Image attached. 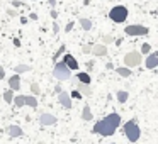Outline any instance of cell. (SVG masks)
I'll use <instances>...</instances> for the list:
<instances>
[{
	"mask_svg": "<svg viewBox=\"0 0 158 144\" xmlns=\"http://www.w3.org/2000/svg\"><path fill=\"white\" fill-rule=\"evenodd\" d=\"M144 66H146L148 70H155L158 66V53L153 51L151 54H148L146 61H144Z\"/></svg>",
	"mask_w": 158,
	"mask_h": 144,
	"instance_id": "cell-8",
	"label": "cell"
},
{
	"mask_svg": "<svg viewBox=\"0 0 158 144\" xmlns=\"http://www.w3.org/2000/svg\"><path fill=\"white\" fill-rule=\"evenodd\" d=\"M14 46H17V48H19V46H21V41H19V39H14Z\"/></svg>",
	"mask_w": 158,
	"mask_h": 144,
	"instance_id": "cell-40",
	"label": "cell"
},
{
	"mask_svg": "<svg viewBox=\"0 0 158 144\" xmlns=\"http://www.w3.org/2000/svg\"><path fill=\"white\" fill-rule=\"evenodd\" d=\"M90 51H92V46H89V44L83 46V48H82V53H85V54H89Z\"/></svg>",
	"mask_w": 158,
	"mask_h": 144,
	"instance_id": "cell-29",
	"label": "cell"
},
{
	"mask_svg": "<svg viewBox=\"0 0 158 144\" xmlns=\"http://www.w3.org/2000/svg\"><path fill=\"white\" fill-rule=\"evenodd\" d=\"M110 144H117V142H110Z\"/></svg>",
	"mask_w": 158,
	"mask_h": 144,
	"instance_id": "cell-43",
	"label": "cell"
},
{
	"mask_svg": "<svg viewBox=\"0 0 158 144\" xmlns=\"http://www.w3.org/2000/svg\"><path fill=\"white\" fill-rule=\"evenodd\" d=\"M123 129H124V134H126V137H127L129 142H136V141L141 137V129L138 127L136 119L127 120V122L123 126Z\"/></svg>",
	"mask_w": 158,
	"mask_h": 144,
	"instance_id": "cell-2",
	"label": "cell"
},
{
	"mask_svg": "<svg viewBox=\"0 0 158 144\" xmlns=\"http://www.w3.org/2000/svg\"><path fill=\"white\" fill-rule=\"evenodd\" d=\"M53 75H55L56 80H60V82H65V80H70L72 71L66 68L63 61H58V63H56V66H55V70H53Z\"/></svg>",
	"mask_w": 158,
	"mask_h": 144,
	"instance_id": "cell-4",
	"label": "cell"
},
{
	"mask_svg": "<svg viewBox=\"0 0 158 144\" xmlns=\"http://www.w3.org/2000/svg\"><path fill=\"white\" fill-rule=\"evenodd\" d=\"M48 2H49V5H51V7H55V5H56V0H48Z\"/></svg>",
	"mask_w": 158,
	"mask_h": 144,
	"instance_id": "cell-41",
	"label": "cell"
},
{
	"mask_svg": "<svg viewBox=\"0 0 158 144\" xmlns=\"http://www.w3.org/2000/svg\"><path fill=\"white\" fill-rule=\"evenodd\" d=\"M109 17H110V21H112V22L121 24V22H124L127 19V9L124 7V5H116V7L110 9Z\"/></svg>",
	"mask_w": 158,
	"mask_h": 144,
	"instance_id": "cell-3",
	"label": "cell"
},
{
	"mask_svg": "<svg viewBox=\"0 0 158 144\" xmlns=\"http://www.w3.org/2000/svg\"><path fill=\"white\" fill-rule=\"evenodd\" d=\"M4 100H5L7 103H12V100H14V92H12L10 88L4 92Z\"/></svg>",
	"mask_w": 158,
	"mask_h": 144,
	"instance_id": "cell-22",
	"label": "cell"
},
{
	"mask_svg": "<svg viewBox=\"0 0 158 144\" xmlns=\"http://www.w3.org/2000/svg\"><path fill=\"white\" fill-rule=\"evenodd\" d=\"M127 98H129V93H127L126 90H121V92H117V102H119V103H126Z\"/></svg>",
	"mask_w": 158,
	"mask_h": 144,
	"instance_id": "cell-18",
	"label": "cell"
},
{
	"mask_svg": "<svg viewBox=\"0 0 158 144\" xmlns=\"http://www.w3.org/2000/svg\"><path fill=\"white\" fill-rule=\"evenodd\" d=\"M87 68L92 70V68H94V61H89V63H87Z\"/></svg>",
	"mask_w": 158,
	"mask_h": 144,
	"instance_id": "cell-37",
	"label": "cell"
},
{
	"mask_svg": "<svg viewBox=\"0 0 158 144\" xmlns=\"http://www.w3.org/2000/svg\"><path fill=\"white\" fill-rule=\"evenodd\" d=\"M117 75L119 76H124V78H127V76H131V70L126 68V66H117Z\"/></svg>",
	"mask_w": 158,
	"mask_h": 144,
	"instance_id": "cell-19",
	"label": "cell"
},
{
	"mask_svg": "<svg viewBox=\"0 0 158 144\" xmlns=\"http://www.w3.org/2000/svg\"><path fill=\"white\" fill-rule=\"evenodd\" d=\"M9 137H22V134H24V130H22V127L19 126H9Z\"/></svg>",
	"mask_w": 158,
	"mask_h": 144,
	"instance_id": "cell-13",
	"label": "cell"
},
{
	"mask_svg": "<svg viewBox=\"0 0 158 144\" xmlns=\"http://www.w3.org/2000/svg\"><path fill=\"white\" fill-rule=\"evenodd\" d=\"M80 26H82V29L83 31H90L92 29V22H90V19H80Z\"/></svg>",
	"mask_w": 158,
	"mask_h": 144,
	"instance_id": "cell-20",
	"label": "cell"
},
{
	"mask_svg": "<svg viewBox=\"0 0 158 144\" xmlns=\"http://www.w3.org/2000/svg\"><path fill=\"white\" fill-rule=\"evenodd\" d=\"M38 144H46V142H38Z\"/></svg>",
	"mask_w": 158,
	"mask_h": 144,
	"instance_id": "cell-42",
	"label": "cell"
},
{
	"mask_svg": "<svg viewBox=\"0 0 158 144\" xmlns=\"http://www.w3.org/2000/svg\"><path fill=\"white\" fill-rule=\"evenodd\" d=\"M24 105H29L32 107V109H36L38 107V98L32 95H24Z\"/></svg>",
	"mask_w": 158,
	"mask_h": 144,
	"instance_id": "cell-15",
	"label": "cell"
},
{
	"mask_svg": "<svg viewBox=\"0 0 158 144\" xmlns=\"http://www.w3.org/2000/svg\"><path fill=\"white\" fill-rule=\"evenodd\" d=\"M9 88L12 90V92H15V90H21V76L19 75H14L9 78Z\"/></svg>",
	"mask_w": 158,
	"mask_h": 144,
	"instance_id": "cell-11",
	"label": "cell"
},
{
	"mask_svg": "<svg viewBox=\"0 0 158 144\" xmlns=\"http://www.w3.org/2000/svg\"><path fill=\"white\" fill-rule=\"evenodd\" d=\"M7 14L10 15V17H17V15H19V14H17V10H14V9H10V10H7Z\"/></svg>",
	"mask_w": 158,
	"mask_h": 144,
	"instance_id": "cell-31",
	"label": "cell"
},
{
	"mask_svg": "<svg viewBox=\"0 0 158 144\" xmlns=\"http://www.w3.org/2000/svg\"><path fill=\"white\" fill-rule=\"evenodd\" d=\"M4 78H5V70L0 66V80H4Z\"/></svg>",
	"mask_w": 158,
	"mask_h": 144,
	"instance_id": "cell-32",
	"label": "cell"
},
{
	"mask_svg": "<svg viewBox=\"0 0 158 144\" xmlns=\"http://www.w3.org/2000/svg\"><path fill=\"white\" fill-rule=\"evenodd\" d=\"M26 71H31V66L29 65H17L15 66V75H19V73H26Z\"/></svg>",
	"mask_w": 158,
	"mask_h": 144,
	"instance_id": "cell-21",
	"label": "cell"
},
{
	"mask_svg": "<svg viewBox=\"0 0 158 144\" xmlns=\"http://www.w3.org/2000/svg\"><path fill=\"white\" fill-rule=\"evenodd\" d=\"M12 5H14V7H21L22 2H19V0H14V2H12Z\"/></svg>",
	"mask_w": 158,
	"mask_h": 144,
	"instance_id": "cell-33",
	"label": "cell"
},
{
	"mask_svg": "<svg viewBox=\"0 0 158 144\" xmlns=\"http://www.w3.org/2000/svg\"><path fill=\"white\" fill-rule=\"evenodd\" d=\"M56 120H58V119H56L53 114H46V112L41 114V117H39V122H41L43 126H55Z\"/></svg>",
	"mask_w": 158,
	"mask_h": 144,
	"instance_id": "cell-10",
	"label": "cell"
},
{
	"mask_svg": "<svg viewBox=\"0 0 158 144\" xmlns=\"http://www.w3.org/2000/svg\"><path fill=\"white\" fill-rule=\"evenodd\" d=\"M12 102L15 103V107H22L24 105V95H17V97H14V100Z\"/></svg>",
	"mask_w": 158,
	"mask_h": 144,
	"instance_id": "cell-24",
	"label": "cell"
},
{
	"mask_svg": "<svg viewBox=\"0 0 158 144\" xmlns=\"http://www.w3.org/2000/svg\"><path fill=\"white\" fill-rule=\"evenodd\" d=\"M102 41H104V46H107V44H112L116 39H114L112 36H102Z\"/></svg>",
	"mask_w": 158,
	"mask_h": 144,
	"instance_id": "cell-25",
	"label": "cell"
},
{
	"mask_svg": "<svg viewBox=\"0 0 158 144\" xmlns=\"http://www.w3.org/2000/svg\"><path fill=\"white\" fill-rule=\"evenodd\" d=\"M73 26H75V22H68V24H66V27H65V32H70L73 29Z\"/></svg>",
	"mask_w": 158,
	"mask_h": 144,
	"instance_id": "cell-30",
	"label": "cell"
},
{
	"mask_svg": "<svg viewBox=\"0 0 158 144\" xmlns=\"http://www.w3.org/2000/svg\"><path fill=\"white\" fill-rule=\"evenodd\" d=\"M121 126V115L117 112H112L109 115H106L102 120L94 124V132L100 134L104 137H109L116 132V129Z\"/></svg>",
	"mask_w": 158,
	"mask_h": 144,
	"instance_id": "cell-1",
	"label": "cell"
},
{
	"mask_svg": "<svg viewBox=\"0 0 158 144\" xmlns=\"http://www.w3.org/2000/svg\"><path fill=\"white\" fill-rule=\"evenodd\" d=\"M29 19H31V21H36V19H38V15H36V12H31V15H29Z\"/></svg>",
	"mask_w": 158,
	"mask_h": 144,
	"instance_id": "cell-34",
	"label": "cell"
},
{
	"mask_svg": "<svg viewBox=\"0 0 158 144\" xmlns=\"http://www.w3.org/2000/svg\"><path fill=\"white\" fill-rule=\"evenodd\" d=\"M51 17L56 19V17H58V12H56V10H51Z\"/></svg>",
	"mask_w": 158,
	"mask_h": 144,
	"instance_id": "cell-36",
	"label": "cell"
},
{
	"mask_svg": "<svg viewBox=\"0 0 158 144\" xmlns=\"http://www.w3.org/2000/svg\"><path fill=\"white\" fill-rule=\"evenodd\" d=\"M148 27H144V26H127L126 29H124V34L126 36H146L148 34Z\"/></svg>",
	"mask_w": 158,
	"mask_h": 144,
	"instance_id": "cell-6",
	"label": "cell"
},
{
	"mask_svg": "<svg viewBox=\"0 0 158 144\" xmlns=\"http://www.w3.org/2000/svg\"><path fill=\"white\" fill-rule=\"evenodd\" d=\"M92 53L94 56H107V46L104 44H94L92 46Z\"/></svg>",
	"mask_w": 158,
	"mask_h": 144,
	"instance_id": "cell-12",
	"label": "cell"
},
{
	"mask_svg": "<svg viewBox=\"0 0 158 144\" xmlns=\"http://www.w3.org/2000/svg\"><path fill=\"white\" fill-rule=\"evenodd\" d=\"M31 93H32V97H38L41 93V88H39L38 83H31Z\"/></svg>",
	"mask_w": 158,
	"mask_h": 144,
	"instance_id": "cell-23",
	"label": "cell"
},
{
	"mask_svg": "<svg viewBox=\"0 0 158 144\" xmlns=\"http://www.w3.org/2000/svg\"><path fill=\"white\" fill-rule=\"evenodd\" d=\"M77 78H78V82L83 83V85H90V82H92V76H90L89 73H85V71L77 73Z\"/></svg>",
	"mask_w": 158,
	"mask_h": 144,
	"instance_id": "cell-14",
	"label": "cell"
},
{
	"mask_svg": "<svg viewBox=\"0 0 158 144\" xmlns=\"http://www.w3.org/2000/svg\"><path fill=\"white\" fill-rule=\"evenodd\" d=\"M53 31H55V32H58V31H60V26L56 24V22H55V24H53Z\"/></svg>",
	"mask_w": 158,
	"mask_h": 144,
	"instance_id": "cell-35",
	"label": "cell"
},
{
	"mask_svg": "<svg viewBox=\"0 0 158 144\" xmlns=\"http://www.w3.org/2000/svg\"><path fill=\"white\" fill-rule=\"evenodd\" d=\"M82 119H83V120H87V122L94 119L92 110H90V105H85V107H83V110H82Z\"/></svg>",
	"mask_w": 158,
	"mask_h": 144,
	"instance_id": "cell-16",
	"label": "cell"
},
{
	"mask_svg": "<svg viewBox=\"0 0 158 144\" xmlns=\"http://www.w3.org/2000/svg\"><path fill=\"white\" fill-rule=\"evenodd\" d=\"M141 53H138V51H131V53H127L126 56H124V66L126 68H136V66H139L141 65Z\"/></svg>",
	"mask_w": 158,
	"mask_h": 144,
	"instance_id": "cell-5",
	"label": "cell"
},
{
	"mask_svg": "<svg viewBox=\"0 0 158 144\" xmlns=\"http://www.w3.org/2000/svg\"><path fill=\"white\" fill-rule=\"evenodd\" d=\"M65 49H66V46H65V44H63V46H60V49L56 51V54L53 56V59H55V61H58V58L63 54V51H65Z\"/></svg>",
	"mask_w": 158,
	"mask_h": 144,
	"instance_id": "cell-26",
	"label": "cell"
},
{
	"mask_svg": "<svg viewBox=\"0 0 158 144\" xmlns=\"http://www.w3.org/2000/svg\"><path fill=\"white\" fill-rule=\"evenodd\" d=\"M70 98H77V100H78V98H82V95H80V92H78V90H73V92H72V95H70Z\"/></svg>",
	"mask_w": 158,
	"mask_h": 144,
	"instance_id": "cell-28",
	"label": "cell"
},
{
	"mask_svg": "<svg viewBox=\"0 0 158 144\" xmlns=\"http://www.w3.org/2000/svg\"><path fill=\"white\" fill-rule=\"evenodd\" d=\"M55 92H56V93H60V92H63V90H61V86H60V85H56V88H55Z\"/></svg>",
	"mask_w": 158,
	"mask_h": 144,
	"instance_id": "cell-39",
	"label": "cell"
},
{
	"mask_svg": "<svg viewBox=\"0 0 158 144\" xmlns=\"http://www.w3.org/2000/svg\"><path fill=\"white\" fill-rule=\"evenodd\" d=\"M77 90L80 92V95H82V97H90V93H92V92H90V86L89 85H83V83H80V85L77 86Z\"/></svg>",
	"mask_w": 158,
	"mask_h": 144,
	"instance_id": "cell-17",
	"label": "cell"
},
{
	"mask_svg": "<svg viewBox=\"0 0 158 144\" xmlns=\"http://www.w3.org/2000/svg\"><path fill=\"white\" fill-rule=\"evenodd\" d=\"M150 51H151V46L144 42V44L141 46V53H143V54H148V53H150Z\"/></svg>",
	"mask_w": 158,
	"mask_h": 144,
	"instance_id": "cell-27",
	"label": "cell"
},
{
	"mask_svg": "<svg viewBox=\"0 0 158 144\" xmlns=\"http://www.w3.org/2000/svg\"><path fill=\"white\" fill-rule=\"evenodd\" d=\"M106 68H107V70H112V68H114V65H112V63H107Z\"/></svg>",
	"mask_w": 158,
	"mask_h": 144,
	"instance_id": "cell-38",
	"label": "cell"
},
{
	"mask_svg": "<svg viewBox=\"0 0 158 144\" xmlns=\"http://www.w3.org/2000/svg\"><path fill=\"white\" fill-rule=\"evenodd\" d=\"M58 100H60V103H61L63 109H72V98H70V93L60 92L58 93Z\"/></svg>",
	"mask_w": 158,
	"mask_h": 144,
	"instance_id": "cell-9",
	"label": "cell"
},
{
	"mask_svg": "<svg viewBox=\"0 0 158 144\" xmlns=\"http://www.w3.org/2000/svg\"><path fill=\"white\" fill-rule=\"evenodd\" d=\"M63 63H65V66L70 70V71H73V70H78V61H77L75 56L70 54V53H66V54L63 56Z\"/></svg>",
	"mask_w": 158,
	"mask_h": 144,
	"instance_id": "cell-7",
	"label": "cell"
}]
</instances>
